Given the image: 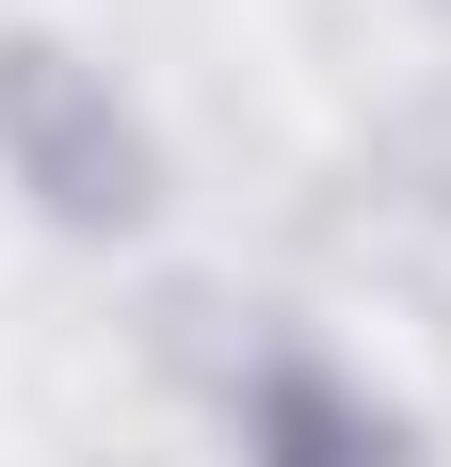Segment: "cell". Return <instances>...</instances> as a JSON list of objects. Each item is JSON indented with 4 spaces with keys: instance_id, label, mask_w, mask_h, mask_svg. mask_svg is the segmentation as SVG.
<instances>
[{
    "instance_id": "cell-2",
    "label": "cell",
    "mask_w": 451,
    "mask_h": 467,
    "mask_svg": "<svg viewBox=\"0 0 451 467\" xmlns=\"http://www.w3.org/2000/svg\"><path fill=\"white\" fill-rule=\"evenodd\" d=\"M258 467H387V420L339 387H274V451Z\"/></svg>"
},
{
    "instance_id": "cell-1",
    "label": "cell",
    "mask_w": 451,
    "mask_h": 467,
    "mask_svg": "<svg viewBox=\"0 0 451 467\" xmlns=\"http://www.w3.org/2000/svg\"><path fill=\"white\" fill-rule=\"evenodd\" d=\"M0 130L33 145V178L65 193V210H130V130H113V113H97L81 81H65V65H48V48H16V65H0Z\"/></svg>"
}]
</instances>
